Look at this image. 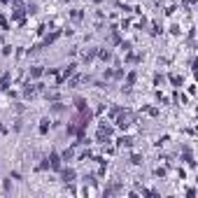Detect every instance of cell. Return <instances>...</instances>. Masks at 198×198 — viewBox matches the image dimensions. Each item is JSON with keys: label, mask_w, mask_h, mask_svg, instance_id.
<instances>
[{"label": "cell", "mask_w": 198, "mask_h": 198, "mask_svg": "<svg viewBox=\"0 0 198 198\" xmlns=\"http://www.w3.org/2000/svg\"><path fill=\"white\" fill-rule=\"evenodd\" d=\"M117 126H119V128H128V126H131V112H123L117 119Z\"/></svg>", "instance_id": "6da1fadb"}, {"label": "cell", "mask_w": 198, "mask_h": 198, "mask_svg": "<svg viewBox=\"0 0 198 198\" xmlns=\"http://www.w3.org/2000/svg\"><path fill=\"white\" fill-rule=\"evenodd\" d=\"M49 168H54V170L61 168V158H58V154H51V156H49Z\"/></svg>", "instance_id": "7a4b0ae2"}, {"label": "cell", "mask_w": 198, "mask_h": 198, "mask_svg": "<svg viewBox=\"0 0 198 198\" xmlns=\"http://www.w3.org/2000/svg\"><path fill=\"white\" fill-rule=\"evenodd\" d=\"M75 107H77L79 112H84V110H86V100H84V98H75Z\"/></svg>", "instance_id": "3957f363"}, {"label": "cell", "mask_w": 198, "mask_h": 198, "mask_svg": "<svg viewBox=\"0 0 198 198\" xmlns=\"http://www.w3.org/2000/svg\"><path fill=\"white\" fill-rule=\"evenodd\" d=\"M63 179H65V182H72V179H75V170H63Z\"/></svg>", "instance_id": "277c9868"}, {"label": "cell", "mask_w": 198, "mask_h": 198, "mask_svg": "<svg viewBox=\"0 0 198 198\" xmlns=\"http://www.w3.org/2000/svg\"><path fill=\"white\" fill-rule=\"evenodd\" d=\"M131 142H133L131 138H121V140H119V145H121V147H131Z\"/></svg>", "instance_id": "5b68a950"}, {"label": "cell", "mask_w": 198, "mask_h": 198, "mask_svg": "<svg viewBox=\"0 0 198 198\" xmlns=\"http://www.w3.org/2000/svg\"><path fill=\"white\" fill-rule=\"evenodd\" d=\"M47 131H49V121L44 119V121L40 123V133H47Z\"/></svg>", "instance_id": "8992f818"}, {"label": "cell", "mask_w": 198, "mask_h": 198, "mask_svg": "<svg viewBox=\"0 0 198 198\" xmlns=\"http://www.w3.org/2000/svg\"><path fill=\"white\" fill-rule=\"evenodd\" d=\"M98 56H100L103 61H107V58H110V51H107V49H103V51H98Z\"/></svg>", "instance_id": "52a82bcc"}, {"label": "cell", "mask_w": 198, "mask_h": 198, "mask_svg": "<svg viewBox=\"0 0 198 198\" xmlns=\"http://www.w3.org/2000/svg\"><path fill=\"white\" fill-rule=\"evenodd\" d=\"M30 75H33V77H40V75H42V70H40V68H33V70H30Z\"/></svg>", "instance_id": "ba28073f"}, {"label": "cell", "mask_w": 198, "mask_h": 198, "mask_svg": "<svg viewBox=\"0 0 198 198\" xmlns=\"http://www.w3.org/2000/svg\"><path fill=\"white\" fill-rule=\"evenodd\" d=\"M72 19H75V21H79V19H82V12H79V9H75V12H72Z\"/></svg>", "instance_id": "9c48e42d"}, {"label": "cell", "mask_w": 198, "mask_h": 198, "mask_svg": "<svg viewBox=\"0 0 198 198\" xmlns=\"http://www.w3.org/2000/svg\"><path fill=\"white\" fill-rule=\"evenodd\" d=\"M133 82H135V72H131V75H128V82H126V84H128V86H131Z\"/></svg>", "instance_id": "30bf717a"}, {"label": "cell", "mask_w": 198, "mask_h": 198, "mask_svg": "<svg viewBox=\"0 0 198 198\" xmlns=\"http://www.w3.org/2000/svg\"><path fill=\"white\" fill-rule=\"evenodd\" d=\"M3 3H9V0H3Z\"/></svg>", "instance_id": "8fae6325"}]
</instances>
